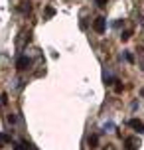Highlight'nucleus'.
I'll use <instances>...</instances> for the list:
<instances>
[{"label": "nucleus", "mask_w": 144, "mask_h": 150, "mask_svg": "<svg viewBox=\"0 0 144 150\" xmlns=\"http://www.w3.org/2000/svg\"><path fill=\"white\" fill-rule=\"evenodd\" d=\"M32 65V59L28 57V55H22V57H18V61H16V67L20 69V71H24V69H28Z\"/></svg>", "instance_id": "obj_1"}, {"label": "nucleus", "mask_w": 144, "mask_h": 150, "mask_svg": "<svg viewBox=\"0 0 144 150\" xmlns=\"http://www.w3.org/2000/svg\"><path fill=\"white\" fill-rule=\"evenodd\" d=\"M93 28H95V32H97V34H105V30H107V20H105V18H97V20L93 22Z\"/></svg>", "instance_id": "obj_2"}, {"label": "nucleus", "mask_w": 144, "mask_h": 150, "mask_svg": "<svg viewBox=\"0 0 144 150\" xmlns=\"http://www.w3.org/2000/svg\"><path fill=\"white\" fill-rule=\"evenodd\" d=\"M128 125L134 130H138V132H144V125H142V120H138V119H130L128 120Z\"/></svg>", "instance_id": "obj_3"}, {"label": "nucleus", "mask_w": 144, "mask_h": 150, "mask_svg": "<svg viewBox=\"0 0 144 150\" xmlns=\"http://www.w3.org/2000/svg\"><path fill=\"white\" fill-rule=\"evenodd\" d=\"M126 144H128L130 150H136L138 146H140V140H138V138H128V140H126Z\"/></svg>", "instance_id": "obj_4"}, {"label": "nucleus", "mask_w": 144, "mask_h": 150, "mask_svg": "<svg viewBox=\"0 0 144 150\" xmlns=\"http://www.w3.org/2000/svg\"><path fill=\"white\" fill-rule=\"evenodd\" d=\"M97 142H99L97 134H91V136H89V144H91V148H95V146H97Z\"/></svg>", "instance_id": "obj_5"}, {"label": "nucleus", "mask_w": 144, "mask_h": 150, "mask_svg": "<svg viewBox=\"0 0 144 150\" xmlns=\"http://www.w3.org/2000/svg\"><path fill=\"white\" fill-rule=\"evenodd\" d=\"M0 140H2V142H12V138L8 134H4V132H0Z\"/></svg>", "instance_id": "obj_6"}, {"label": "nucleus", "mask_w": 144, "mask_h": 150, "mask_svg": "<svg viewBox=\"0 0 144 150\" xmlns=\"http://www.w3.org/2000/svg\"><path fill=\"white\" fill-rule=\"evenodd\" d=\"M124 57H126V61H128V63H132V61H134V55H132L130 52H124Z\"/></svg>", "instance_id": "obj_7"}, {"label": "nucleus", "mask_w": 144, "mask_h": 150, "mask_svg": "<svg viewBox=\"0 0 144 150\" xmlns=\"http://www.w3.org/2000/svg\"><path fill=\"white\" fill-rule=\"evenodd\" d=\"M122 89H124V87H122V83L116 81V85H114V91H116V93H122Z\"/></svg>", "instance_id": "obj_8"}, {"label": "nucleus", "mask_w": 144, "mask_h": 150, "mask_svg": "<svg viewBox=\"0 0 144 150\" xmlns=\"http://www.w3.org/2000/svg\"><path fill=\"white\" fill-rule=\"evenodd\" d=\"M130 36H132V32H130V30H126V32H122V36H121V38L124 40V42H126V40H128Z\"/></svg>", "instance_id": "obj_9"}, {"label": "nucleus", "mask_w": 144, "mask_h": 150, "mask_svg": "<svg viewBox=\"0 0 144 150\" xmlns=\"http://www.w3.org/2000/svg\"><path fill=\"white\" fill-rule=\"evenodd\" d=\"M0 103H2V105H6V103H8V95H6V93L0 95Z\"/></svg>", "instance_id": "obj_10"}, {"label": "nucleus", "mask_w": 144, "mask_h": 150, "mask_svg": "<svg viewBox=\"0 0 144 150\" xmlns=\"http://www.w3.org/2000/svg\"><path fill=\"white\" fill-rule=\"evenodd\" d=\"M24 6H20V12H30V4H26V2H22Z\"/></svg>", "instance_id": "obj_11"}, {"label": "nucleus", "mask_w": 144, "mask_h": 150, "mask_svg": "<svg viewBox=\"0 0 144 150\" xmlns=\"http://www.w3.org/2000/svg\"><path fill=\"white\" fill-rule=\"evenodd\" d=\"M107 2H109V0H95V4H97V6H107Z\"/></svg>", "instance_id": "obj_12"}, {"label": "nucleus", "mask_w": 144, "mask_h": 150, "mask_svg": "<svg viewBox=\"0 0 144 150\" xmlns=\"http://www.w3.org/2000/svg\"><path fill=\"white\" fill-rule=\"evenodd\" d=\"M46 14L52 18V16H55V10H53V8H46Z\"/></svg>", "instance_id": "obj_13"}, {"label": "nucleus", "mask_w": 144, "mask_h": 150, "mask_svg": "<svg viewBox=\"0 0 144 150\" xmlns=\"http://www.w3.org/2000/svg\"><path fill=\"white\" fill-rule=\"evenodd\" d=\"M8 122L14 125V122H16V115H8Z\"/></svg>", "instance_id": "obj_14"}, {"label": "nucleus", "mask_w": 144, "mask_h": 150, "mask_svg": "<svg viewBox=\"0 0 144 150\" xmlns=\"http://www.w3.org/2000/svg\"><path fill=\"white\" fill-rule=\"evenodd\" d=\"M14 150H26V146H24V142H22V144H18V146H14Z\"/></svg>", "instance_id": "obj_15"}, {"label": "nucleus", "mask_w": 144, "mask_h": 150, "mask_svg": "<svg viewBox=\"0 0 144 150\" xmlns=\"http://www.w3.org/2000/svg\"><path fill=\"white\" fill-rule=\"evenodd\" d=\"M140 95H142V97H144V87H142V89H140Z\"/></svg>", "instance_id": "obj_16"}, {"label": "nucleus", "mask_w": 144, "mask_h": 150, "mask_svg": "<svg viewBox=\"0 0 144 150\" xmlns=\"http://www.w3.org/2000/svg\"><path fill=\"white\" fill-rule=\"evenodd\" d=\"M0 148H2V140H0Z\"/></svg>", "instance_id": "obj_17"}, {"label": "nucleus", "mask_w": 144, "mask_h": 150, "mask_svg": "<svg viewBox=\"0 0 144 150\" xmlns=\"http://www.w3.org/2000/svg\"><path fill=\"white\" fill-rule=\"evenodd\" d=\"M142 69H144V63H142Z\"/></svg>", "instance_id": "obj_18"}]
</instances>
